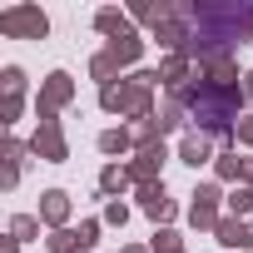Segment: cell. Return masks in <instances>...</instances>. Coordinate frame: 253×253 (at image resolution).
<instances>
[{"label":"cell","instance_id":"cell-13","mask_svg":"<svg viewBox=\"0 0 253 253\" xmlns=\"http://www.w3.org/2000/svg\"><path fill=\"white\" fill-rule=\"evenodd\" d=\"M184 80H189V55H169V60L159 65V84H169V89H184Z\"/></svg>","mask_w":253,"mask_h":253},{"label":"cell","instance_id":"cell-21","mask_svg":"<svg viewBox=\"0 0 253 253\" xmlns=\"http://www.w3.org/2000/svg\"><path fill=\"white\" fill-rule=\"evenodd\" d=\"M248 209H253V189H233V194H228V213H233V218H243Z\"/></svg>","mask_w":253,"mask_h":253},{"label":"cell","instance_id":"cell-22","mask_svg":"<svg viewBox=\"0 0 253 253\" xmlns=\"http://www.w3.org/2000/svg\"><path fill=\"white\" fill-rule=\"evenodd\" d=\"M154 253H184L179 233H174V228H159V233H154Z\"/></svg>","mask_w":253,"mask_h":253},{"label":"cell","instance_id":"cell-6","mask_svg":"<svg viewBox=\"0 0 253 253\" xmlns=\"http://www.w3.org/2000/svg\"><path fill=\"white\" fill-rule=\"evenodd\" d=\"M45 164H65V134H60V119H55V109H45L40 104V134H35V144H30Z\"/></svg>","mask_w":253,"mask_h":253},{"label":"cell","instance_id":"cell-23","mask_svg":"<svg viewBox=\"0 0 253 253\" xmlns=\"http://www.w3.org/2000/svg\"><path fill=\"white\" fill-rule=\"evenodd\" d=\"M20 154H25L20 144H5V184H15V179H20Z\"/></svg>","mask_w":253,"mask_h":253},{"label":"cell","instance_id":"cell-3","mask_svg":"<svg viewBox=\"0 0 253 253\" xmlns=\"http://www.w3.org/2000/svg\"><path fill=\"white\" fill-rule=\"evenodd\" d=\"M154 84H159V70H144L134 80H124V84H104L99 89V104L109 114H129L134 124L139 119H154Z\"/></svg>","mask_w":253,"mask_h":253},{"label":"cell","instance_id":"cell-4","mask_svg":"<svg viewBox=\"0 0 253 253\" xmlns=\"http://www.w3.org/2000/svg\"><path fill=\"white\" fill-rule=\"evenodd\" d=\"M139 50H144V40H139V35H119V40H109V50H104V55H94L89 75L109 84V75H114L119 65H134V60H139Z\"/></svg>","mask_w":253,"mask_h":253},{"label":"cell","instance_id":"cell-8","mask_svg":"<svg viewBox=\"0 0 253 253\" xmlns=\"http://www.w3.org/2000/svg\"><path fill=\"white\" fill-rule=\"evenodd\" d=\"M218 189L213 184H204L199 194H194V209H189V218H194V228H218Z\"/></svg>","mask_w":253,"mask_h":253},{"label":"cell","instance_id":"cell-18","mask_svg":"<svg viewBox=\"0 0 253 253\" xmlns=\"http://www.w3.org/2000/svg\"><path fill=\"white\" fill-rule=\"evenodd\" d=\"M124 184H129V169H119V164H109V169L99 174V189H104V194H119Z\"/></svg>","mask_w":253,"mask_h":253},{"label":"cell","instance_id":"cell-5","mask_svg":"<svg viewBox=\"0 0 253 253\" xmlns=\"http://www.w3.org/2000/svg\"><path fill=\"white\" fill-rule=\"evenodd\" d=\"M0 30L15 35V40H45L50 20H45V10H35V5H15V10H0Z\"/></svg>","mask_w":253,"mask_h":253},{"label":"cell","instance_id":"cell-27","mask_svg":"<svg viewBox=\"0 0 253 253\" xmlns=\"http://www.w3.org/2000/svg\"><path fill=\"white\" fill-rule=\"evenodd\" d=\"M0 114H5V124L20 114V94H5V109H0Z\"/></svg>","mask_w":253,"mask_h":253},{"label":"cell","instance_id":"cell-19","mask_svg":"<svg viewBox=\"0 0 253 253\" xmlns=\"http://www.w3.org/2000/svg\"><path fill=\"white\" fill-rule=\"evenodd\" d=\"M99 149L104 154H124V149H129V134H124V129H104L99 134Z\"/></svg>","mask_w":253,"mask_h":253},{"label":"cell","instance_id":"cell-14","mask_svg":"<svg viewBox=\"0 0 253 253\" xmlns=\"http://www.w3.org/2000/svg\"><path fill=\"white\" fill-rule=\"evenodd\" d=\"M213 233H218L223 248H253V243H248V223H238V218H218Z\"/></svg>","mask_w":253,"mask_h":253},{"label":"cell","instance_id":"cell-17","mask_svg":"<svg viewBox=\"0 0 253 253\" xmlns=\"http://www.w3.org/2000/svg\"><path fill=\"white\" fill-rule=\"evenodd\" d=\"M40 233V218H30V213H20V218H10V238L15 243H30Z\"/></svg>","mask_w":253,"mask_h":253},{"label":"cell","instance_id":"cell-11","mask_svg":"<svg viewBox=\"0 0 253 253\" xmlns=\"http://www.w3.org/2000/svg\"><path fill=\"white\" fill-rule=\"evenodd\" d=\"M70 99H75V84H70V75L55 70V75L45 80V89H40V104H45V109H60V104H70Z\"/></svg>","mask_w":253,"mask_h":253},{"label":"cell","instance_id":"cell-28","mask_svg":"<svg viewBox=\"0 0 253 253\" xmlns=\"http://www.w3.org/2000/svg\"><path fill=\"white\" fill-rule=\"evenodd\" d=\"M238 139H243V144L253 149V119H238Z\"/></svg>","mask_w":253,"mask_h":253},{"label":"cell","instance_id":"cell-12","mask_svg":"<svg viewBox=\"0 0 253 253\" xmlns=\"http://www.w3.org/2000/svg\"><path fill=\"white\" fill-rule=\"evenodd\" d=\"M179 159H184V164H194V169H199V164H209V159H213V144H209V134H199V129H194V134H184V144H179Z\"/></svg>","mask_w":253,"mask_h":253},{"label":"cell","instance_id":"cell-7","mask_svg":"<svg viewBox=\"0 0 253 253\" xmlns=\"http://www.w3.org/2000/svg\"><path fill=\"white\" fill-rule=\"evenodd\" d=\"M169 154H164V139H154V144H139V154H134V164H129V179H139V184H154V174H159V164H164Z\"/></svg>","mask_w":253,"mask_h":253},{"label":"cell","instance_id":"cell-29","mask_svg":"<svg viewBox=\"0 0 253 253\" xmlns=\"http://www.w3.org/2000/svg\"><path fill=\"white\" fill-rule=\"evenodd\" d=\"M124 253H144V248H124Z\"/></svg>","mask_w":253,"mask_h":253},{"label":"cell","instance_id":"cell-2","mask_svg":"<svg viewBox=\"0 0 253 253\" xmlns=\"http://www.w3.org/2000/svg\"><path fill=\"white\" fill-rule=\"evenodd\" d=\"M174 104L194 114L199 134H218L223 144H228V139H238V104H243V84H213V80H199V84L174 89Z\"/></svg>","mask_w":253,"mask_h":253},{"label":"cell","instance_id":"cell-15","mask_svg":"<svg viewBox=\"0 0 253 253\" xmlns=\"http://www.w3.org/2000/svg\"><path fill=\"white\" fill-rule=\"evenodd\" d=\"M94 25H99L104 35H114V40H119V35H129V20H124L119 10H99V15H94Z\"/></svg>","mask_w":253,"mask_h":253},{"label":"cell","instance_id":"cell-9","mask_svg":"<svg viewBox=\"0 0 253 253\" xmlns=\"http://www.w3.org/2000/svg\"><path fill=\"white\" fill-rule=\"evenodd\" d=\"M139 209L149 213V218H174V199L164 194V184H139Z\"/></svg>","mask_w":253,"mask_h":253},{"label":"cell","instance_id":"cell-24","mask_svg":"<svg viewBox=\"0 0 253 253\" xmlns=\"http://www.w3.org/2000/svg\"><path fill=\"white\" fill-rule=\"evenodd\" d=\"M75 233H80V243H84V248H94V238H99V223H94V218H84Z\"/></svg>","mask_w":253,"mask_h":253},{"label":"cell","instance_id":"cell-16","mask_svg":"<svg viewBox=\"0 0 253 253\" xmlns=\"http://www.w3.org/2000/svg\"><path fill=\"white\" fill-rule=\"evenodd\" d=\"M50 253H84V243L75 228H60V233H50Z\"/></svg>","mask_w":253,"mask_h":253},{"label":"cell","instance_id":"cell-10","mask_svg":"<svg viewBox=\"0 0 253 253\" xmlns=\"http://www.w3.org/2000/svg\"><path fill=\"white\" fill-rule=\"evenodd\" d=\"M40 218L60 233L65 228V218H70V194L65 189H50V194H40Z\"/></svg>","mask_w":253,"mask_h":253},{"label":"cell","instance_id":"cell-25","mask_svg":"<svg viewBox=\"0 0 253 253\" xmlns=\"http://www.w3.org/2000/svg\"><path fill=\"white\" fill-rule=\"evenodd\" d=\"M104 218H109V223H124V218H129V209H124L119 199H109V209H104Z\"/></svg>","mask_w":253,"mask_h":253},{"label":"cell","instance_id":"cell-1","mask_svg":"<svg viewBox=\"0 0 253 253\" xmlns=\"http://www.w3.org/2000/svg\"><path fill=\"white\" fill-rule=\"evenodd\" d=\"M174 15L189 30L184 55L204 65H223L233 45L253 40V0H199V5H174Z\"/></svg>","mask_w":253,"mask_h":253},{"label":"cell","instance_id":"cell-20","mask_svg":"<svg viewBox=\"0 0 253 253\" xmlns=\"http://www.w3.org/2000/svg\"><path fill=\"white\" fill-rule=\"evenodd\" d=\"M238 174H248V159H238V154H218V179H238Z\"/></svg>","mask_w":253,"mask_h":253},{"label":"cell","instance_id":"cell-26","mask_svg":"<svg viewBox=\"0 0 253 253\" xmlns=\"http://www.w3.org/2000/svg\"><path fill=\"white\" fill-rule=\"evenodd\" d=\"M20 84H25V75L10 65V70H5V94H20Z\"/></svg>","mask_w":253,"mask_h":253}]
</instances>
